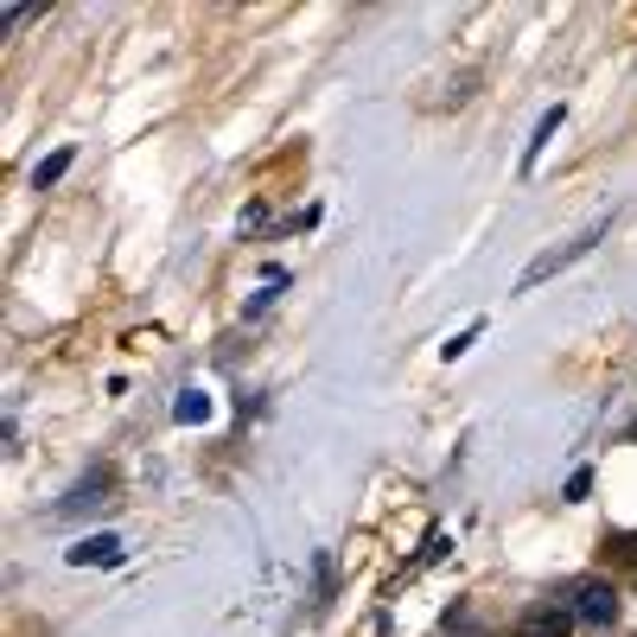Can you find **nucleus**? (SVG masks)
<instances>
[{"label": "nucleus", "instance_id": "1", "mask_svg": "<svg viewBox=\"0 0 637 637\" xmlns=\"http://www.w3.org/2000/svg\"><path fill=\"white\" fill-rule=\"evenodd\" d=\"M605 229H612V217H600V224H587L580 236H574V243H562V249H542V256H535V262H529L523 274H517V294H535V287H542V281H555L562 268H574L580 256H593V243H600Z\"/></svg>", "mask_w": 637, "mask_h": 637}, {"label": "nucleus", "instance_id": "2", "mask_svg": "<svg viewBox=\"0 0 637 637\" xmlns=\"http://www.w3.org/2000/svg\"><path fill=\"white\" fill-rule=\"evenodd\" d=\"M567 612H574V618H580V625H612V618H618V587H612V580H600V574H587V580H574V587H567Z\"/></svg>", "mask_w": 637, "mask_h": 637}, {"label": "nucleus", "instance_id": "3", "mask_svg": "<svg viewBox=\"0 0 637 637\" xmlns=\"http://www.w3.org/2000/svg\"><path fill=\"white\" fill-rule=\"evenodd\" d=\"M574 612H567V600L555 605H535V612H523V625H517V637H574Z\"/></svg>", "mask_w": 637, "mask_h": 637}, {"label": "nucleus", "instance_id": "4", "mask_svg": "<svg viewBox=\"0 0 637 637\" xmlns=\"http://www.w3.org/2000/svg\"><path fill=\"white\" fill-rule=\"evenodd\" d=\"M121 555H128V548H121V535H83L64 562H71V567H115Z\"/></svg>", "mask_w": 637, "mask_h": 637}, {"label": "nucleus", "instance_id": "5", "mask_svg": "<svg viewBox=\"0 0 637 637\" xmlns=\"http://www.w3.org/2000/svg\"><path fill=\"white\" fill-rule=\"evenodd\" d=\"M109 472H90V479H83V485L71 491V497H64V504H58V517H76V510H96V504H103V497H109Z\"/></svg>", "mask_w": 637, "mask_h": 637}, {"label": "nucleus", "instance_id": "6", "mask_svg": "<svg viewBox=\"0 0 637 637\" xmlns=\"http://www.w3.org/2000/svg\"><path fill=\"white\" fill-rule=\"evenodd\" d=\"M71 160H76L71 148L45 153V160H38V166H33V191H51V186H58V179H64V173H71Z\"/></svg>", "mask_w": 637, "mask_h": 637}, {"label": "nucleus", "instance_id": "7", "mask_svg": "<svg viewBox=\"0 0 637 637\" xmlns=\"http://www.w3.org/2000/svg\"><path fill=\"white\" fill-rule=\"evenodd\" d=\"M555 128H562V109H542V121H535V134H529V148H523V173L542 160V148L555 141Z\"/></svg>", "mask_w": 637, "mask_h": 637}, {"label": "nucleus", "instance_id": "8", "mask_svg": "<svg viewBox=\"0 0 637 637\" xmlns=\"http://www.w3.org/2000/svg\"><path fill=\"white\" fill-rule=\"evenodd\" d=\"M173 421H179V427H198V421H211V396H204V389H186V396L173 402Z\"/></svg>", "mask_w": 637, "mask_h": 637}, {"label": "nucleus", "instance_id": "9", "mask_svg": "<svg viewBox=\"0 0 637 637\" xmlns=\"http://www.w3.org/2000/svg\"><path fill=\"white\" fill-rule=\"evenodd\" d=\"M472 338H479V326H465V332H452L447 344H440V357H465V351H472Z\"/></svg>", "mask_w": 637, "mask_h": 637}, {"label": "nucleus", "instance_id": "10", "mask_svg": "<svg viewBox=\"0 0 637 637\" xmlns=\"http://www.w3.org/2000/svg\"><path fill=\"white\" fill-rule=\"evenodd\" d=\"M587 491H593V472H587V465H580V472H574V479H567V504H580V497H587Z\"/></svg>", "mask_w": 637, "mask_h": 637}]
</instances>
